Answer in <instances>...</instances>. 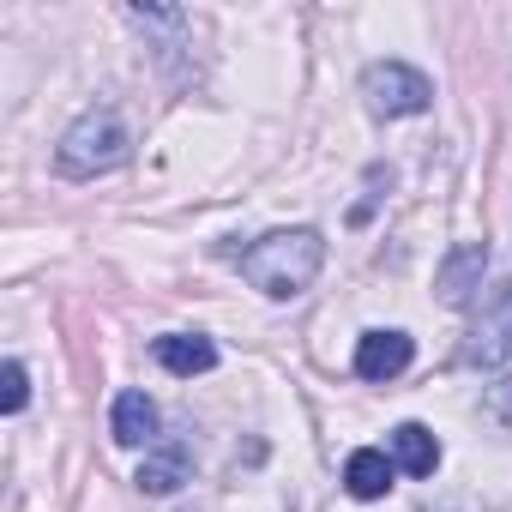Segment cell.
<instances>
[{
	"label": "cell",
	"mask_w": 512,
	"mask_h": 512,
	"mask_svg": "<svg viewBox=\"0 0 512 512\" xmlns=\"http://www.w3.org/2000/svg\"><path fill=\"white\" fill-rule=\"evenodd\" d=\"M127 157H133V139H127V121H121L115 109L79 115V121L61 133V145H55V169H61L67 181L109 175V169H121Z\"/></svg>",
	"instance_id": "7a4b0ae2"
},
{
	"label": "cell",
	"mask_w": 512,
	"mask_h": 512,
	"mask_svg": "<svg viewBox=\"0 0 512 512\" xmlns=\"http://www.w3.org/2000/svg\"><path fill=\"white\" fill-rule=\"evenodd\" d=\"M109 428H115L121 446H151V434H157V404H151L145 392H121Z\"/></svg>",
	"instance_id": "52a82bcc"
},
{
	"label": "cell",
	"mask_w": 512,
	"mask_h": 512,
	"mask_svg": "<svg viewBox=\"0 0 512 512\" xmlns=\"http://www.w3.org/2000/svg\"><path fill=\"white\" fill-rule=\"evenodd\" d=\"M482 272H488V247H482V241H464L452 260L440 266V278H434L440 302H446V308H470V296L482 290Z\"/></svg>",
	"instance_id": "277c9868"
},
{
	"label": "cell",
	"mask_w": 512,
	"mask_h": 512,
	"mask_svg": "<svg viewBox=\"0 0 512 512\" xmlns=\"http://www.w3.org/2000/svg\"><path fill=\"white\" fill-rule=\"evenodd\" d=\"M320 266H326V241L314 229H272V235H260L241 253V278L260 296H272V302L302 296L320 278Z\"/></svg>",
	"instance_id": "6da1fadb"
},
{
	"label": "cell",
	"mask_w": 512,
	"mask_h": 512,
	"mask_svg": "<svg viewBox=\"0 0 512 512\" xmlns=\"http://www.w3.org/2000/svg\"><path fill=\"white\" fill-rule=\"evenodd\" d=\"M362 103H368V115L398 121V115H422L434 103V85L416 67H404V61H374L362 73Z\"/></svg>",
	"instance_id": "3957f363"
},
{
	"label": "cell",
	"mask_w": 512,
	"mask_h": 512,
	"mask_svg": "<svg viewBox=\"0 0 512 512\" xmlns=\"http://www.w3.org/2000/svg\"><path fill=\"white\" fill-rule=\"evenodd\" d=\"M392 458H398V470H410V476H434V464H440L434 428H422V422L392 428Z\"/></svg>",
	"instance_id": "ba28073f"
},
{
	"label": "cell",
	"mask_w": 512,
	"mask_h": 512,
	"mask_svg": "<svg viewBox=\"0 0 512 512\" xmlns=\"http://www.w3.org/2000/svg\"><path fill=\"white\" fill-rule=\"evenodd\" d=\"M344 488H350L356 500H380V494L392 488V458L374 452V446L350 452V464H344Z\"/></svg>",
	"instance_id": "9c48e42d"
},
{
	"label": "cell",
	"mask_w": 512,
	"mask_h": 512,
	"mask_svg": "<svg viewBox=\"0 0 512 512\" xmlns=\"http://www.w3.org/2000/svg\"><path fill=\"white\" fill-rule=\"evenodd\" d=\"M0 380H7V392H0V410L19 416V410H25V398H31V386H25V362H7V374H0Z\"/></svg>",
	"instance_id": "8fae6325"
},
{
	"label": "cell",
	"mask_w": 512,
	"mask_h": 512,
	"mask_svg": "<svg viewBox=\"0 0 512 512\" xmlns=\"http://www.w3.org/2000/svg\"><path fill=\"white\" fill-rule=\"evenodd\" d=\"M187 470H193V452H187V446H163V452H151V458L139 464V488H145V494H175V488L187 482Z\"/></svg>",
	"instance_id": "30bf717a"
},
{
	"label": "cell",
	"mask_w": 512,
	"mask_h": 512,
	"mask_svg": "<svg viewBox=\"0 0 512 512\" xmlns=\"http://www.w3.org/2000/svg\"><path fill=\"white\" fill-rule=\"evenodd\" d=\"M410 356H416V344L404 332H368L356 344V374L362 380H398L410 368Z\"/></svg>",
	"instance_id": "5b68a950"
},
{
	"label": "cell",
	"mask_w": 512,
	"mask_h": 512,
	"mask_svg": "<svg viewBox=\"0 0 512 512\" xmlns=\"http://www.w3.org/2000/svg\"><path fill=\"white\" fill-rule=\"evenodd\" d=\"M151 350H157V362H163L169 374H181V380H193V374H211V368H217V344H211V338H199V332H169V338H157Z\"/></svg>",
	"instance_id": "8992f818"
}]
</instances>
